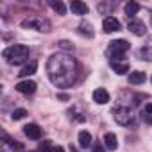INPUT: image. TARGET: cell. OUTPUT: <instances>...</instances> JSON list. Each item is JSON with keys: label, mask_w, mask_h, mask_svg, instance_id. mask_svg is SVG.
Instances as JSON below:
<instances>
[{"label": "cell", "mask_w": 152, "mask_h": 152, "mask_svg": "<svg viewBox=\"0 0 152 152\" xmlns=\"http://www.w3.org/2000/svg\"><path fill=\"white\" fill-rule=\"evenodd\" d=\"M47 72L50 81L59 88H70L75 81V61L64 54L50 56L47 63Z\"/></svg>", "instance_id": "1"}, {"label": "cell", "mask_w": 152, "mask_h": 152, "mask_svg": "<svg viewBox=\"0 0 152 152\" xmlns=\"http://www.w3.org/2000/svg\"><path fill=\"white\" fill-rule=\"evenodd\" d=\"M2 57L9 64H22L29 59V47L25 45H11L2 52Z\"/></svg>", "instance_id": "2"}, {"label": "cell", "mask_w": 152, "mask_h": 152, "mask_svg": "<svg viewBox=\"0 0 152 152\" xmlns=\"http://www.w3.org/2000/svg\"><path fill=\"white\" fill-rule=\"evenodd\" d=\"M129 41H125V39H115V41H111L109 43V47H107V57H111V61H113V57L115 59H122L124 57V54L129 50Z\"/></svg>", "instance_id": "3"}, {"label": "cell", "mask_w": 152, "mask_h": 152, "mask_svg": "<svg viewBox=\"0 0 152 152\" xmlns=\"http://www.w3.org/2000/svg\"><path fill=\"white\" fill-rule=\"evenodd\" d=\"M113 116H115V120H116L120 125H129V124L134 122L132 111H131L129 107H125V106H118L116 109H113Z\"/></svg>", "instance_id": "4"}, {"label": "cell", "mask_w": 152, "mask_h": 152, "mask_svg": "<svg viewBox=\"0 0 152 152\" xmlns=\"http://www.w3.org/2000/svg\"><path fill=\"white\" fill-rule=\"evenodd\" d=\"M22 27H29V29H36L41 32H48L50 31V23L43 18H34V20H25L22 22Z\"/></svg>", "instance_id": "5"}, {"label": "cell", "mask_w": 152, "mask_h": 152, "mask_svg": "<svg viewBox=\"0 0 152 152\" xmlns=\"http://www.w3.org/2000/svg\"><path fill=\"white\" fill-rule=\"evenodd\" d=\"M102 29H104V32H107V34L118 32V31L122 29V23H120L115 16H106L104 22H102Z\"/></svg>", "instance_id": "6"}, {"label": "cell", "mask_w": 152, "mask_h": 152, "mask_svg": "<svg viewBox=\"0 0 152 152\" xmlns=\"http://www.w3.org/2000/svg\"><path fill=\"white\" fill-rule=\"evenodd\" d=\"M16 91H20V93H23V95H31V93H34L36 91V83L34 81H20L18 84H16Z\"/></svg>", "instance_id": "7"}, {"label": "cell", "mask_w": 152, "mask_h": 152, "mask_svg": "<svg viewBox=\"0 0 152 152\" xmlns=\"http://www.w3.org/2000/svg\"><path fill=\"white\" fill-rule=\"evenodd\" d=\"M23 132H25V136H27L29 140H39V138H41V129H39L38 124H29V125H25V127H23Z\"/></svg>", "instance_id": "8"}, {"label": "cell", "mask_w": 152, "mask_h": 152, "mask_svg": "<svg viewBox=\"0 0 152 152\" xmlns=\"http://www.w3.org/2000/svg\"><path fill=\"white\" fill-rule=\"evenodd\" d=\"M129 31L134 34V36H145L147 29H145V23L141 20H131L129 22Z\"/></svg>", "instance_id": "9"}, {"label": "cell", "mask_w": 152, "mask_h": 152, "mask_svg": "<svg viewBox=\"0 0 152 152\" xmlns=\"http://www.w3.org/2000/svg\"><path fill=\"white\" fill-rule=\"evenodd\" d=\"M70 9H72V13L73 15H79V16H83V15H88V6L84 4V2H81V0H73V2L70 4Z\"/></svg>", "instance_id": "10"}, {"label": "cell", "mask_w": 152, "mask_h": 152, "mask_svg": "<svg viewBox=\"0 0 152 152\" xmlns=\"http://www.w3.org/2000/svg\"><path fill=\"white\" fill-rule=\"evenodd\" d=\"M93 100H95L97 104H107V102H109V93H107V90L97 88V90L93 91Z\"/></svg>", "instance_id": "11"}, {"label": "cell", "mask_w": 152, "mask_h": 152, "mask_svg": "<svg viewBox=\"0 0 152 152\" xmlns=\"http://www.w3.org/2000/svg\"><path fill=\"white\" fill-rule=\"evenodd\" d=\"M36 70H38V63H36V61H29V63L18 72V75H20V77H29V75L36 73Z\"/></svg>", "instance_id": "12"}, {"label": "cell", "mask_w": 152, "mask_h": 152, "mask_svg": "<svg viewBox=\"0 0 152 152\" xmlns=\"http://www.w3.org/2000/svg\"><path fill=\"white\" fill-rule=\"evenodd\" d=\"M140 9H141V6H140L138 2H129V4H125V15H127V18H132V20H134V16L140 13Z\"/></svg>", "instance_id": "13"}, {"label": "cell", "mask_w": 152, "mask_h": 152, "mask_svg": "<svg viewBox=\"0 0 152 152\" xmlns=\"http://www.w3.org/2000/svg\"><path fill=\"white\" fill-rule=\"evenodd\" d=\"M145 79H147L145 72H131L129 73V83L131 84H143Z\"/></svg>", "instance_id": "14"}, {"label": "cell", "mask_w": 152, "mask_h": 152, "mask_svg": "<svg viewBox=\"0 0 152 152\" xmlns=\"http://www.w3.org/2000/svg\"><path fill=\"white\" fill-rule=\"evenodd\" d=\"M104 145H106V148H109V150H116V147H118L116 136H115L113 132H107V134L104 136Z\"/></svg>", "instance_id": "15"}, {"label": "cell", "mask_w": 152, "mask_h": 152, "mask_svg": "<svg viewBox=\"0 0 152 152\" xmlns=\"http://www.w3.org/2000/svg\"><path fill=\"white\" fill-rule=\"evenodd\" d=\"M111 68L118 73V75H124L129 72V64L127 63H118V61H111Z\"/></svg>", "instance_id": "16"}, {"label": "cell", "mask_w": 152, "mask_h": 152, "mask_svg": "<svg viewBox=\"0 0 152 152\" xmlns=\"http://www.w3.org/2000/svg\"><path fill=\"white\" fill-rule=\"evenodd\" d=\"M79 145H81L83 148H86V147L91 145V134H90L88 131H81V132H79Z\"/></svg>", "instance_id": "17"}, {"label": "cell", "mask_w": 152, "mask_h": 152, "mask_svg": "<svg viewBox=\"0 0 152 152\" xmlns=\"http://www.w3.org/2000/svg\"><path fill=\"white\" fill-rule=\"evenodd\" d=\"M79 32L84 34V36H88V38H93V36H95V31H93L91 23H84V22L79 25Z\"/></svg>", "instance_id": "18"}, {"label": "cell", "mask_w": 152, "mask_h": 152, "mask_svg": "<svg viewBox=\"0 0 152 152\" xmlns=\"http://www.w3.org/2000/svg\"><path fill=\"white\" fill-rule=\"evenodd\" d=\"M52 141L50 140H45V141H41L39 143V147H38V152H52Z\"/></svg>", "instance_id": "19"}, {"label": "cell", "mask_w": 152, "mask_h": 152, "mask_svg": "<svg viewBox=\"0 0 152 152\" xmlns=\"http://www.w3.org/2000/svg\"><path fill=\"white\" fill-rule=\"evenodd\" d=\"M25 115H27V111H25L23 107H18V109L13 111L11 118H13V120H22V118H25Z\"/></svg>", "instance_id": "20"}, {"label": "cell", "mask_w": 152, "mask_h": 152, "mask_svg": "<svg viewBox=\"0 0 152 152\" xmlns=\"http://www.w3.org/2000/svg\"><path fill=\"white\" fill-rule=\"evenodd\" d=\"M50 6H52V7H54V11H57L59 15H64V13H66V7H64V4H63V2H54V0H52Z\"/></svg>", "instance_id": "21"}, {"label": "cell", "mask_w": 152, "mask_h": 152, "mask_svg": "<svg viewBox=\"0 0 152 152\" xmlns=\"http://www.w3.org/2000/svg\"><path fill=\"white\" fill-rule=\"evenodd\" d=\"M59 48H61V50H66V52H72V50H73V45H72L70 41H66V39H61V41H59Z\"/></svg>", "instance_id": "22"}, {"label": "cell", "mask_w": 152, "mask_h": 152, "mask_svg": "<svg viewBox=\"0 0 152 152\" xmlns=\"http://www.w3.org/2000/svg\"><path fill=\"white\" fill-rule=\"evenodd\" d=\"M9 147H11V150H15V152H23V145L20 143V141H9Z\"/></svg>", "instance_id": "23"}, {"label": "cell", "mask_w": 152, "mask_h": 152, "mask_svg": "<svg viewBox=\"0 0 152 152\" xmlns=\"http://www.w3.org/2000/svg\"><path fill=\"white\" fill-rule=\"evenodd\" d=\"M91 152H106V148H104V145L95 143V145H93V148H91Z\"/></svg>", "instance_id": "24"}, {"label": "cell", "mask_w": 152, "mask_h": 152, "mask_svg": "<svg viewBox=\"0 0 152 152\" xmlns=\"http://www.w3.org/2000/svg\"><path fill=\"white\" fill-rule=\"evenodd\" d=\"M145 113H147V115H150V116H152V102H150V104H147V106H145Z\"/></svg>", "instance_id": "25"}, {"label": "cell", "mask_w": 152, "mask_h": 152, "mask_svg": "<svg viewBox=\"0 0 152 152\" xmlns=\"http://www.w3.org/2000/svg\"><path fill=\"white\" fill-rule=\"evenodd\" d=\"M57 99H59V100H63V102H66V100H68V95H66V93H59V95H57Z\"/></svg>", "instance_id": "26"}, {"label": "cell", "mask_w": 152, "mask_h": 152, "mask_svg": "<svg viewBox=\"0 0 152 152\" xmlns=\"http://www.w3.org/2000/svg\"><path fill=\"white\" fill-rule=\"evenodd\" d=\"M52 152H64V148H63V147H54Z\"/></svg>", "instance_id": "27"}, {"label": "cell", "mask_w": 152, "mask_h": 152, "mask_svg": "<svg viewBox=\"0 0 152 152\" xmlns=\"http://www.w3.org/2000/svg\"><path fill=\"white\" fill-rule=\"evenodd\" d=\"M72 152H77V150H75V148H72Z\"/></svg>", "instance_id": "28"}, {"label": "cell", "mask_w": 152, "mask_h": 152, "mask_svg": "<svg viewBox=\"0 0 152 152\" xmlns=\"http://www.w3.org/2000/svg\"><path fill=\"white\" fill-rule=\"evenodd\" d=\"M150 81H152V77H150Z\"/></svg>", "instance_id": "29"}]
</instances>
